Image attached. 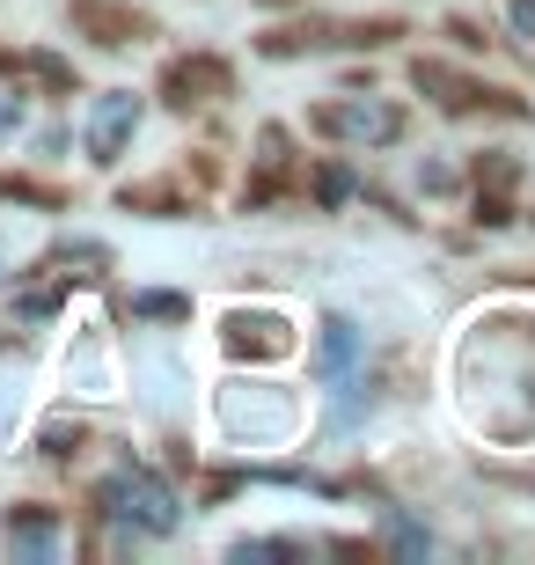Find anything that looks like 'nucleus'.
<instances>
[{"label":"nucleus","instance_id":"nucleus-8","mask_svg":"<svg viewBox=\"0 0 535 565\" xmlns=\"http://www.w3.org/2000/svg\"><path fill=\"white\" fill-rule=\"evenodd\" d=\"M191 88H227V66L221 60H176L169 66V104L191 110Z\"/></svg>","mask_w":535,"mask_h":565},{"label":"nucleus","instance_id":"nucleus-9","mask_svg":"<svg viewBox=\"0 0 535 565\" xmlns=\"http://www.w3.org/2000/svg\"><path fill=\"white\" fill-rule=\"evenodd\" d=\"M132 309L140 316H191V301L184 294H132Z\"/></svg>","mask_w":535,"mask_h":565},{"label":"nucleus","instance_id":"nucleus-6","mask_svg":"<svg viewBox=\"0 0 535 565\" xmlns=\"http://www.w3.org/2000/svg\"><path fill=\"white\" fill-rule=\"evenodd\" d=\"M360 353H367V331H360V323H345V316H330V323H323V353H315V367L338 382Z\"/></svg>","mask_w":535,"mask_h":565},{"label":"nucleus","instance_id":"nucleus-11","mask_svg":"<svg viewBox=\"0 0 535 565\" xmlns=\"http://www.w3.org/2000/svg\"><path fill=\"white\" fill-rule=\"evenodd\" d=\"M15 126H22V96H0V140H8Z\"/></svg>","mask_w":535,"mask_h":565},{"label":"nucleus","instance_id":"nucleus-4","mask_svg":"<svg viewBox=\"0 0 535 565\" xmlns=\"http://www.w3.org/2000/svg\"><path fill=\"white\" fill-rule=\"evenodd\" d=\"M315 126L338 132V140H360V147H389L404 132V110L396 104H330V110H315Z\"/></svg>","mask_w":535,"mask_h":565},{"label":"nucleus","instance_id":"nucleus-1","mask_svg":"<svg viewBox=\"0 0 535 565\" xmlns=\"http://www.w3.org/2000/svg\"><path fill=\"white\" fill-rule=\"evenodd\" d=\"M96 507H104L118 529H140V536H169V529L184 522V507H176V492H169L154 470H110L104 492H96Z\"/></svg>","mask_w":535,"mask_h":565},{"label":"nucleus","instance_id":"nucleus-7","mask_svg":"<svg viewBox=\"0 0 535 565\" xmlns=\"http://www.w3.org/2000/svg\"><path fill=\"white\" fill-rule=\"evenodd\" d=\"M8 551H22V558H52V551H60V529H52V514H38V507L8 514Z\"/></svg>","mask_w":535,"mask_h":565},{"label":"nucleus","instance_id":"nucleus-2","mask_svg":"<svg viewBox=\"0 0 535 565\" xmlns=\"http://www.w3.org/2000/svg\"><path fill=\"white\" fill-rule=\"evenodd\" d=\"M221 426L235 440H287L293 434V397L279 390V382H235L221 397Z\"/></svg>","mask_w":535,"mask_h":565},{"label":"nucleus","instance_id":"nucleus-5","mask_svg":"<svg viewBox=\"0 0 535 565\" xmlns=\"http://www.w3.org/2000/svg\"><path fill=\"white\" fill-rule=\"evenodd\" d=\"M227 345H235V353H287L293 345V331L287 323H279V316H227Z\"/></svg>","mask_w":535,"mask_h":565},{"label":"nucleus","instance_id":"nucleus-3","mask_svg":"<svg viewBox=\"0 0 535 565\" xmlns=\"http://www.w3.org/2000/svg\"><path fill=\"white\" fill-rule=\"evenodd\" d=\"M132 132H140V96L132 88L96 96V110H88V162H118Z\"/></svg>","mask_w":535,"mask_h":565},{"label":"nucleus","instance_id":"nucleus-10","mask_svg":"<svg viewBox=\"0 0 535 565\" xmlns=\"http://www.w3.org/2000/svg\"><path fill=\"white\" fill-rule=\"evenodd\" d=\"M506 30H514L521 44H535V0H514V8H506Z\"/></svg>","mask_w":535,"mask_h":565}]
</instances>
